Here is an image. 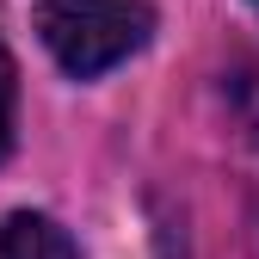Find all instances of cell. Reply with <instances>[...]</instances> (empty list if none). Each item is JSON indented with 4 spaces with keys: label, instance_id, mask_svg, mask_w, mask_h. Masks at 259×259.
<instances>
[{
    "label": "cell",
    "instance_id": "1",
    "mask_svg": "<svg viewBox=\"0 0 259 259\" xmlns=\"http://www.w3.org/2000/svg\"><path fill=\"white\" fill-rule=\"evenodd\" d=\"M154 31L148 0H37V37L68 74L93 80L130 62Z\"/></svg>",
    "mask_w": 259,
    "mask_h": 259
},
{
    "label": "cell",
    "instance_id": "2",
    "mask_svg": "<svg viewBox=\"0 0 259 259\" xmlns=\"http://www.w3.org/2000/svg\"><path fill=\"white\" fill-rule=\"evenodd\" d=\"M0 259H80V247L68 241V229L37 210H19L0 222Z\"/></svg>",
    "mask_w": 259,
    "mask_h": 259
},
{
    "label": "cell",
    "instance_id": "3",
    "mask_svg": "<svg viewBox=\"0 0 259 259\" xmlns=\"http://www.w3.org/2000/svg\"><path fill=\"white\" fill-rule=\"evenodd\" d=\"M13 99H19V80H13V56L0 44V160L13 148Z\"/></svg>",
    "mask_w": 259,
    "mask_h": 259
},
{
    "label": "cell",
    "instance_id": "4",
    "mask_svg": "<svg viewBox=\"0 0 259 259\" xmlns=\"http://www.w3.org/2000/svg\"><path fill=\"white\" fill-rule=\"evenodd\" d=\"M241 117H247V130L259 136V68L247 74V87H241Z\"/></svg>",
    "mask_w": 259,
    "mask_h": 259
},
{
    "label": "cell",
    "instance_id": "5",
    "mask_svg": "<svg viewBox=\"0 0 259 259\" xmlns=\"http://www.w3.org/2000/svg\"><path fill=\"white\" fill-rule=\"evenodd\" d=\"M253 7H259V0H253Z\"/></svg>",
    "mask_w": 259,
    "mask_h": 259
}]
</instances>
